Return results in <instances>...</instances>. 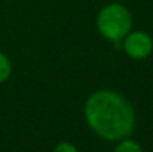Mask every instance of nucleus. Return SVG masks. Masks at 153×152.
Masks as SVG:
<instances>
[{"instance_id": "f257e3e1", "label": "nucleus", "mask_w": 153, "mask_h": 152, "mask_svg": "<svg viewBox=\"0 0 153 152\" xmlns=\"http://www.w3.org/2000/svg\"><path fill=\"white\" fill-rule=\"evenodd\" d=\"M85 115L91 128L107 140H119L134 130V109L120 94L97 91L85 104Z\"/></svg>"}, {"instance_id": "f03ea898", "label": "nucleus", "mask_w": 153, "mask_h": 152, "mask_svg": "<svg viewBox=\"0 0 153 152\" xmlns=\"http://www.w3.org/2000/svg\"><path fill=\"white\" fill-rule=\"evenodd\" d=\"M131 15L122 4L111 3L101 9L97 18V25L102 36L108 40L117 42L123 39L131 30Z\"/></svg>"}, {"instance_id": "7ed1b4c3", "label": "nucleus", "mask_w": 153, "mask_h": 152, "mask_svg": "<svg viewBox=\"0 0 153 152\" xmlns=\"http://www.w3.org/2000/svg\"><path fill=\"white\" fill-rule=\"evenodd\" d=\"M152 48H153L152 37L147 33H144V31L131 33L125 39V51L134 60L146 58L152 52Z\"/></svg>"}, {"instance_id": "20e7f679", "label": "nucleus", "mask_w": 153, "mask_h": 152, "mask_svg": "<svg viewBox=\"0 0 153 152\" xmlns=\"http://www.w3.org/2000/svg\"><path fill=\"white\" fill-rule=\"evenodd\" d=\"M10 70H12V67H10V61H9V58H7L4 54L0 52V84L4 82V81L9 78Z\"/></svg>"}, {"instance_id": "39448f33", "label": "nucleus", "mask_w": 153, "mask_h": 152, "mask_svg": "<svg viewBox=\"0 0 153 152\" xmlns=\"http://www.w3.org/2000/svg\"><path fill=\"white\" fill-rule=\"evenodd\" d=\"M114 152H141V148L138 143L132 140H125L114 149Z\"/></svg>"}, {"instance_id": "423d86ee", "label": "nucleus", "mask_w": 153, "mask_h": 152, "mask_svg": "<svg viewBox=\"0 0 153 152\" xmlns=\"http://www.w3.org/2000/svg\"><path fill=\"white\" fill-rule=\"evenodd\" d=\"M53 152H77V149L70 143H59Z\"/></svg>"}]
</instances>
